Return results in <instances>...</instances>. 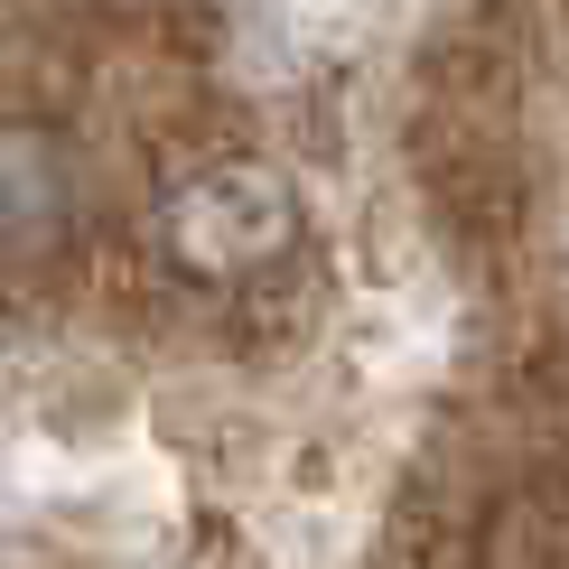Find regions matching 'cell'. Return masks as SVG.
<instances>
[{"label":"cell","instance_id":"obj_1","mask_svg":"<svg viewBox=\"0 0 569 569\" xmlns=\"http://www.w3.org/2000/svg\"><path fill=\"white\" fill-rule=\"evenodd\" d=\"M159 243H169L178 271L197 280H243L271 271L280 252L299 243V197L252 159H216V169H187L169 197H159Z\"/></svg>","mask_w":569,"mask_h":569}]
</instances>
